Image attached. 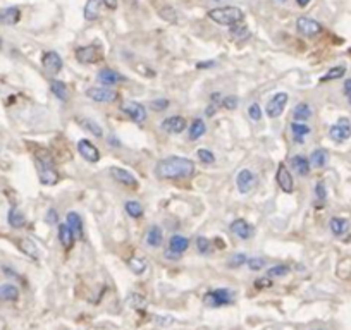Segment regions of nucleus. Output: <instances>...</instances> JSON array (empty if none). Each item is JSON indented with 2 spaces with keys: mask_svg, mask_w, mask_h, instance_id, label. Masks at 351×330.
<instances>
[{
  "mask_svg": "<svg viewBox=\"0 0 351 330\" xmlns=\"http://www.w3.org/2000/svg\"><path fill=\"white\" fill-rule=\"evenodd\" d=\"M195 174V162L186 157H167L155 165V175L159 179H186Z\"/></svg>",
  "mask_w": 351,
  "mask_h": 330,
  "instance_id": "f257e3e1",
  "label": "nucleus"
},
{
  "mask_svg": "<svg viewBox=\"0 0 351 330\" xmlns=\"http://www.w3.org/2000/svg\"><path fill=\"white\" fill-rule=\"evenodd\" d=\"M36 170H38V177L40 182L43 186H54L59 182V172L54 165V160H52L50 153L47 150H40L36 153Z\"/></svg>",
  "mask_w": 351,
  "mask_h": 330,
  "instance_id": "f03ea898",
  "label": "nucleus"
},
{
  "mask_svg": "<svg viewBox=\"0 0 351 330\" xmlns=\"http://www.w3.org/2000/svg\"><path fill=\"white\" fill-rule=\"evenodd\" d=\"M208 17H210L214 22L222 26H236L241 24L243 19H245V14L240 7H219V9H212L208 12Z\"/></svg>",
  "mask_w": 351,
  "mask_h": 330,
  "instance_id": "7ed1b4c3",
  "label": "nucleus"
},
{
  "mask_svg": "<svg viewBox=\"0 0 351 330\" xmlns=\"http://www.w3.org/2000/svg\"><path fill=\"white\" fill-rule=\"evenodd\" d=\"M234 292L227 287H219L212 289L203 296V305L208 308H220V306H227L234 303Z\"/></svg>",
  "mask_w": 351,
  "mask_h": 330,
  "instance_id": "20e7f679",
  "label": "nucleus"
},
{
  "mask_svg": "<svg viewBox=\"0 0 351 330\" xmlns=\"http://www.w3.org/2000/svg\"><path fill=\"white\" fill-rule=\"evenodd\" d=\"M103 57V52L100 45H88V47H80L76 50V61L85 66L100 62Z\"/></svg>",
  "mask_w": 351,
  "mask_h": 330,
  "instance_id": "39448f33",
  "label": "nucleus"
},
{
  "mask_svg": "<svg viewBox=\"0 0 351 330\" xmlns=\"http://www.w3.org/2000/svg\"><path fill=\"white\" fill-rule=\"evenodd\" d=\"M87 96L93 102L110 103L119 98V93L115 89L109 88V86H91V88L87 89Z\"/></svg>",
  "mask_w": 351,
  "mask_h": 330,
  "instance_id": "423d86ee",
  "label": "nucleus"
},
{
  "mask_svg": "<svg viewBox=\"0 0 351 330\" xmlns=\"http://www.w3.org/2000/svg\"><path fill=\"white\" fill-rule=\"evenodd\" d=\"M121 110L136 124H143L145 121H147V108H145L140 102L126 100V102H122V105H121Z\"/></svg>",
  "mask_w": 351,
  "mask_h": 330,
  "instance_id": "0eeeda50",
  "label": "nucleus"
},
{
  "mask_svg": "<svg viewBox=\"0 0 351 330\" xmlns=\"http://www.w3.org/2000/svg\"><path fill=\"white\" fill-rule=\"evenodd\" d=\"M287 100H289V95L284 91L281 93H275L274 96H272V100H268L267 107H265V112H267V115L270 119H277L282 115V112H284L286 108V103Z\"/></svg>",
  "mask_w": 351,
  "mask_h": 330,
  "instance_id": "6e6552de",
  "label": "nucleus"
},
{
  "mask_svg": "<svg viewBox=\"0 0 351 330\" xmlns=\"http://www.w3.org/2000/svg\"><path fill=\"white\" fill-rule=\"evenodd\" d=\"M329 136H331L332 141H336V143H343V141L348 140V138L351 136L350 119H346V117L339 119V121L329 129Z\"/></svg>",
  "mask_w": 351,
  "mask_h": 330,
  "instance_id": "1a4fd4ad",
  "label": "nucleus"
},
{
  "mask_svg": "<svg viewBox=\"0 0 351 330\" xmlns=\"http://www.w3.org/2000/svg\"><path fill=\"white\" fill-rule=\"evenodd\" d=\"M109 174L112 175V179H114L115 182H119V184L129 187V189H136V187H138L136 175H133L131 172L126 170V168H122V167H110L109 168Z\"/></svg>",
  "mask_w": 351,
  "mask_h": 330,
  "instance_id": "9d476101",
  "label": "nucleus"
},
{
  "mask_svg": "<svg viewBox=\"0 0 351 330\" xmlns=\"http://www.w3.org/2000/svg\"><path fill=\"white\" fill-rule=\"evenodd\" d=\"M236 186H238V189H240L241 194L252 193V191L255 189V186H257V175L253 174L250 168H243V170H240V174H238V177H236Z\"/></svg>",
  "mask_w": 351,
  "mask_h": 330,
  "instance_id": "9b49d317",
  "label": "nucleus"
},
{
  "mask_svg": "<svg viewBox=\"0 0 351 330\" xmlns=\"http://www.w3.org/2000/svg\"><path fill=\"white\" fill-rule=\"evenodd\" d=\"M78 152H80V155L89 164H96L100 160V150L88 140L78 141Z\"/></svg>",
  "mask_w": 351,
  "mask_h": 330,
  "instance_id": "f8f14e48",
  "label": "nucleus"
},
{
  "mask_svg": "<svg viewBox=\"0 0 351 330\" xmlns=\"http://www.w3.org/2000/svg\"><path fill=\"white\" fill-rule=\"evenodd\" d=\"M296 29L303 36H308V38H312V36H317L320 31H322V26H320V22L310 19V17H298Z\"/></svg>",
  "mask_w": 351,
  "mask_h": 330,
  "instance_id": "ddd939ff",
  "label": "nucleus"
},
{
  "mask_svg": "<svg viewBox=\"0 0 351 330\" xmlns=\"http://www.w3.org/2000/svg\"><path fill=\"white\" fill-rule=\"evenodd\" d=\"M160 127L169 134H179L186 129V119L181 117V115H171V117L164 119Z\"/></svg>",
  "mask_w": 351,
  "mask_h": 330,
  "instance_id": "4468645a",
  "label": "nucleus"
},
{
  "mask_svg": "<svg viewBox=\"0 0 351 330\" xmlns=\"http://www.w3.org/2000/svg\"><path fill=\"white\" fill-rule=\"evenodd\" d=\"M231 232L234 236H238L240 239H252L253 234H255V227L250 222L243 219H236L233 224H231Z\"/></svg>",
  "mask_w": 351,
  "mask_h": 330,
  "instance_id": "2eb2a0df",
  "label": "nucleus"
},
{
  "mask_svg": "<svg viewBox=\"0 0 351 330\" xmlns=\"http://www.w3.org/2000/svg\"><path fill=\"white\" fill-rule=\"evenodd\" d=\"M275 179H277V184H279V187H281L282 191H284V193H293L294 182H293V177H291L289 168H287L284 164H281L277 167V174H275Z\"/></svg>",
  "mask_w": 351,
  "mask_h": 330,
  "instance_id": "dca6fc26",
  "label": "nucleus"
},
{
  "mask_svg": "<svg viewBox=\"0 0 351 330\" xmlns=\"http://www.w3.org/2000/svg\"><path fill=\"white\" fill-rule=\"evenodd\" d=\"M42 64H43L45 71H48V73H52V74H59L62 69V59L57 52H45Z\"/></svg>",
  "mask_w": 351,
  "mask_h": 330,
  "instance_id": "f3484780",
  "label": "nucleus"
},
{
  "mask_svg": "<svg viewBox=\"0 0 351 330\" xmlns=\"http://www.w3.org/2000/svg\"><path fill=\"white\" fill-rule=\"evenodd\" d=\"M96 80H98V82H102V86H109L110 88V86H115L121 81H124V76H121L117 71L110 69V67H105V69H102L98 73Z\"/></svg>",
  "mask_w": 351,
  "mask_h": 330,
  "instance_id": "a211bd4d",
  "label": "nucleus"
},
{
  "mask_svg": "<svg viewBox=\"0 0 351 330\" xmlns=\"http://www.w3.org/2000/svg\"><path fill=\"white\" fill-rule=\"evenodd\" d=\"M66 224L69 226L71 231H73L74 238H80V239L83 238L85 229H83V220H81L80 213L69 212V213H67V217H66Z\"/></svg>",
  "mask_w": 351,
  "mask_h": 330,
  "instance_id": "6ab92c4d",
  "label": "nucleus"
},
{
  "mask_svg": "<svg viewBox=\"0 0 351 330\" xmlns=\"http://www.w3.org/2000/svg\"><path fill=\"white\" fill-rule=\"evenodd\" d=\"M188 248H189V239L188 238H184V236H179V234L171 236L169 248H167L169 251H173V253H176V254H179V256H181V254L184 253Z\"/></svg>",
  "mask_w": 351,
  "mask_h": 330,
  "instance_id": "aec40b11",
  "label": "nucleus"
},
{
  "mask_svg": "<svg viewBox=\"0 0 351 330\" xmlns=\"http://www.w3.org/2000/svg\"><path fill=\"white\" fill-rule=\"evenodd\" d=\"M21 19V10L17 7H7L0 10V24L12 26Z\"/></svg>",
  "mask_w": 351,
  "mask_h": 330,
  "instance_id": "412c9836",
  "label": "nucleus"
},
{
  "mask_svg": "<svg viewBox=\"0 0 351 330\" xmlns=\"http://www.w3.org/2000/svg\"><path fill=\"white\" fill-rule=\"evenodd\" d=\"M291 168H293L294 172H296L298 175H308L310 174V162H308V159L307 157H303V155H294L293 159H291Z\"/></svg>",
  "mask_w": 351,
  "mask_h": 330,
  "instance_id": "4be33fe9",
  "label": "nucleus"
},
{
  "mask_svg": "<svg viewBox=\"0 0 351 330\" xmlns=\"http://www.w3.org/2000/svg\"><path fill=\"white\" fill-rule=\"evenodd\" d=\"M162 243H164L162 229H160L159 226H152L147 232V245L150 248H154V249H157V248L162 246Z\"/></svg>",
  "mask_w": 351,
  "mask_h": 330,
  "instance_id": "5701e85b",
  "label": "nucleus"
},
{
  "mask_svg": "<svg viewBox=\"0 0 351 330\" xmlns=\"http://www.w3.org/2000/svg\"><path fill=\"white\" fill-rule=\"evenodd\" d=\"M291 133H293L294 143H305V136L310 134V127L303 122L293 121L291 122Z\"/></svg>",
  "mask_w": 351,
  "mask_h": 330,
  "instance_id": "b1692460",
  "label": "nucleus"
},
{
  "mask_svg": "<svg viewBox=\"0 0 351 330\" xmlns=\"http://www.w3.org/2000/svg\"><path fill=\"white\" fill-rule=\"evenodd\" d=\"M7 220H9V226L14 229H22L26 226V217L24 213L21 212L17 206H12L9 210V215H7Z\"/></svg>",
  "mask_w": 351,
  "mask_h": 330,
  "instance_id": "393cba45",
  "label": "nucleus"
},
{
  "mask_svg": "<svg viewBox=\"0 0 351 330\" xmlns=\"http://www.w3.org/2000/svg\"><path fill=\"white\" fill-rule=\"evenodd\" d=\"M74 234L73 231L69 229L67 224H61L59 226V241H61V245L66 248V249H71V248L74 246Z\"/></svg>",
  "mask_w": 351,
  "mask_h": 330,
  "instance_id": "a878e982",
  "label": "nucleus"
},
{
  "mask_svg": "<svg viewBox=\"0 0 351 330\" xmlns=\"http://www.w3.org/2000/svg\"><path fill=\"white\" fill-rule=\"evenodd\" d=\"M205 131H207V126H205L203 119H200V117L193 119V122L189 124V140L191 141L200 140V138L205 134Z\"/></svg>",
  "mask_w": 351,
  "mask_h": 330,
  "instance_id": "bb28decb",
  "label": "nucleus"
},
{
  "mask_svg": "<svg viewBox=\"0 0 351 330\" xmlns=\"http://www.w3.org/2000/svg\"><path fill=\"white\" fill-rule=\"evenodd\" d=\"M329 227H331V231H332V234L334 236H343V234L348 232L350 222L346 219H341V217H332Z\"/></svg>",
  "mask_w": 351,
  "mask_h": 330,
  "instance_id": "cd10ccee",
  "label": "nucleus"
},
{
  "mask_svg": "<svg viewBox=\"0 0 351 330\" xmlns=\"http://www.w3.org/2000/svg\"><path fill=\"white\" fill-rule=\"evenodd\" d=\"M100 5H102V0H87V5H85V19L95 21L100 14Z\"/></svg>",
  "mask_w": 351,
  "mask_h": 330,
  "instance_id": "c85d7f7f",
  "label": "nucleus"
},
{
  "mask_svg": "<svg viewBox=\"0 0 351 330\" xmlns=\"http://www.w3.org/2000/svg\"><path fill=\"white\" fill-rule=\"evenodd\" d=\"M293 117H294V121H298V122H305V121H308L310 117H312V107H310L308 103H298L296 107H294V110H293Z\"/></svg>",
  "mask_w": 351,
  "mask_h": 330,
  "instance_id": "c756f323",
  "label": "nucleus"
},
{
  "mask_svg": "<svg viewBox=\"0 0 351 330\" xmlns=\"http://www.w3.org/2000/svg\"><path fill=\"white\" fill-rule=\"evenodd\" d=\"M0 299H3V301H17L19 299V291L12 284H3V286H0Z\"/></svg>",
  "mask_w": 351,
  "mask_h": 330,
  "instance_id": "7c9ffc66",
  "label": "nucleus"
},
{
  "mask_svg": "<svg viewBox=\"0 0 351 330\" xmlns=\"http://www.w3.org/2000/svg\"><path fill=\"white\" fill-rule=\"evenodd\" d=\"M50 89L59 100H62V102H66V100L69 98V91H67L66 82H62L59 80H52L50 81Z\"/></svg>",
  "mask_w": 351,
  "mask_h": 330,
  "instance_id": "2f4dec72",
  "label": "nucleus"
},
{
  "mask_svg": "<svg viewBox=\"0 0 351 330\" xmlns=\"http://www.w3.org/2000/svg\"><path fill=\"white\" fill-rule=\"evenodd\" d=\"M327 160H329V155L324 148H317L315 152L312 153V165L317 168H322L327 165Z\"/></svg>",
  "mask_w": 351,
  "mask_h": 330,
  "instance_id": "473e14b6",
  "label": "nucleus"
},
{
  "mask_svg": "<svg viewBox=\"0 0 351 330\" xmlns=\"http://www.w3.org/2000/svg\"><path fill=\"white\" fill-rule=\"evenodd\" d=\"M124 210H126V213L134 220L143 217V206H141V203H138V201H126Z\"/></svg>",
  "mask_w": 351,
  "mask_h": 330,
  "instance_id": "72a5a7b5",
  "label": "nucleus"
},
{
  "mask_svg": "<svg viewBox=\"0 0 351 330\" xmlns=\"http://www.w3.org/2000/svg\"><path fill=\"white\" fill-rule=\"evenodd\" d=\"M128 267L131 268V272H134V275H141V273H145V270H147L148 265L143 258L133 256L128 260Z\"/></svg>",
  "mask_w": 351,
  "mask_h": 330,
  "instance_id": "f704fd0d",
  "label": "nucleus"
},
{
  "mask_svg": "<svg viewBox=\"0 0 351 330\" xmlns=\"http://www.w3.org/2000/svg\"><path fill=\"white\" fill-rule=\"evenodd\" d=\"M81 126H83L89 134H93L95 138L103 136V129L100 127V124H96L95 121H91V119H81Z\"/></svg>",
  "mask_w": 351,
  "mask_h": 330,
  "instance_id": "c9c22d12",
  "label": "nucleus"
},
{
  "mask_svg": "<svg viewBox=\"0 0 351 330\" xmlns=\"http://www.w3.org/2000/svg\"><path fill=\"white\" fill-rule=\"evenodd\" d=\"M17 245H19V248H21V251H24L26 254H28V256H31V258H38V251H36V245L35 243L31 241V239H19V241H17Z\"/></svg>",
  "mask_w": 351,
  "mask_h": 330,
  "instance_id": "e433bc0d",
  "label": "nucleus"
},
{
  "mask_svg": "<svg viewBox=\"0 0 351 330\" xmlns=\"http://www.w3.org/2000/svg\"><path fill=\"white\" fill-rule=\"evenodd\" d=\"M346 73V69L343 66H338V67H332L329 69V73L326 74V76H322V80L320 82H326V81H334V80H339V78H343Z\"/></svg>",
  "mask_w": 351,
  "mask_h": 330,
  "instance_id": "4c0bfd02",
  "label": "nucleus"
},
{
  "mask_svg": "<svg viewBox=\"0 0 351 330\" xmlns=\"http://www.w3.org/2000/svg\"><path fill=\"white\" fill-rule=\"evenodd\" d=\"M196 155H198V160H200V162L203 164V165H212V164H215V155L210 152V150H207V148H198Z\"/></svg>",
  "mask_w": 351,
  "mask_h": 330,
  "instance_id": "58836bf2",
  "label": "nucleus"
},
{
  "mask_svg": "<svg viewBox=\"0 0 351 330\" xmlns=\"http://www.w3.org/2000/svg\"><path fill=\"white\" fill-rule=\"evenodd\" d=\"M128 303H129V306L134 310H141V308H145L147 306V299H145V296H141V294H129L128 296Z\"/></svg>",
  "mask_w": 351,
  "mask_h": 330,
  "instance_id": "ea45409f",
  "label": "nucleus"
},
{
  "mask_svg": "<svg viewBox=\"0 0 351 330\" xmlns=\"http://www.w3.org/2000/svg\"><path fill=\"white\" fill-rule=\"evenodd\" d=\"M287 273H289V267H286V265H274V267H270L267 270V277H270V279L286 277Z\"/></svg>",
  "mask_w": 351,
  "mask_h": 330,
  "instance_id": "a19ab883",
  "label": "nucleus"
},
{
  "mask_svg": "<svg viewBox=\"0 0 351 330\" xmlns=\"http://www.w3.org/2000/svg\"><path fill=\"white\" fill-rule=\"evenodd\" d=\"M246 261H248V256H246L245 253H236L227 260V267L238 268V267H241V265H245Z\"/></svg>",
  "mask_w": 351,
  "mask_h": 330,
  "instance_id": "79ce46f5",
  "label": "nucleus"
},
{
  "mask_svg": "<svg viewBox=\"0 0 351 330\" xmlns=\"http://www.w3.org/2000/svg\"><path fill=\"white\" fill-rule=\"evenodd\" d=\"M196 249H198V253H201V254H208L212 251L210 241H208L207 238H203V236H198L196 238Z\"/></svg>",
  "mask_w": 351,
  "mask_h": 330,
  "instance_id": "37998d69",
  "label": "nucleus"
},
{
  "mask_svg": "<svg viewBox=\"0 0 351 330\" xmlns=\"http://www.w3.org/2000/svg\"><path fill=\"white\" fill-rule=\"evenodd\" d=\"M248 115H250V119L252 121H255V122H259V121H262V108H260V105L259 103H252L248 107Z\"/></svg>",
  "mask_w": 351,
  "mask_h": 330,
  "instance_id": "c03bdc74",
  "label": "nucleus"
},
{
  "mask_svg": "<svg viewBox=\"0 0 351 330\" xmlns=\"http://www.w3.org/2000/svg\"><path fill=\"white\" fill-rule=\"evenodd\" d=\"M167 107H169V100H166V98H157V100H152L150 102V108L154 112H164Z\"/></svg>",
  "mask_w": 351,
  "mask_h": 330,
  "instance_id": "a18cd8bd",
  "label": "nucleus"
},
{
  "mask_svg": "<svg viewBox=\"0 0 351 330\" xmlns=\"http://www.w3.org/2000/svg\"><path fill=\"white\" fill-rule=\"evenodd\" d=\"M246 265H248V268L253 270V272H259V270H262L265 267V260L263 258H248Z\"/></svg>",
  "mask_w": 351,
  "mask_h": 330,
  "instance_id": "49530a36",
  "label": "nucleus"
},
{
  "mask_svg": "<svg viewBox=\"0 0 351 330\" xmlns=\"http://www.w3.org/2000/svg\"><path fill=\"white\" fill-rule=\"evenodd\" d=\"M272 286H274V279H270V277H267V275H263V277H260V279L255 280V287L260 289V291H263V289H268V287H272Z\"/></svg>",
  "mask_w": 351,
  "mask_h": 330,
  "instance_id": "de8ad7c7",
  "label": "nucleus"
},
{
  "mask_svg": "<svg viewBox=\"0 0 351 330\" xmlns=\"http://www.w3.org/2000/svg\"><path fill=\"white\" fill-rule=\"evenodd\" d=\"M238 103H240L238 96H226V98L222 100V107L226 108V110H236Z\"/></svg>",
  "mask_w": 351,
  "mask_h": 330,
  "instance_id": "09e8293b",
  "label": "nucleus"
},
{
  "mask_svg": "<svg viewBox=\"0 0 351 330\" xmlns=\"http://www.w3.org/2000/svg\"><path fill=\"white\" fill-rule=\"evenodd\" d=\"M231 33H233V36H238V38H245V36H248V29H246V26L243 24H236V26H231Z\"/></svg>",
  "mask_w": 351,
  "mask_h": 330,
  "instance_id": "8fccbe9b",
  "label": "nucleus"
},
{
  "mask_svg": "<svg viewBox=\"0 0 351 330\" xmlns=\"http://www.w3.org/2000/svg\"><path fill=\"white\" fill-rule=\"evenodd\" d=\"M315 196H317V200H319V201H324V200H326V198H327L326 184H324L322 181L317 182V186H315Z\"/></svg>",
  "mask_w": 351,
  "mask_h": 330,
  "instance_id": "3c124183",
  "label": "nucleus"
},
{
  "mask_svg": "<svg viewBox=\"0 0 351 330\" xmlns=\"http://www.w3.org/2000/svg\"><path fill=\"white\" fill-rule=\"evenodd\" d=\"M171 14H176V10L173 9V7H164V9L160 10V16H162L164 19H167L169 22H174L176 16H171Z\"/></svg>",
  "mask_w": 351,
  "mask_h": 330,
  "instance_id": "603ef678",
  "label": "nucleus"
},
{
  "mask_svg": "<svg viewBox=\"0 0 351 330\" xmlns=\"http://www.w3.org/2000/svg\"><path fill=\"white\" fill-rule=\"evenodd\" d=\"M45 220H47V224H55L59 220V217H57V212H55L54 208H50L47 212V215H45Z\"/></svg>",
  "mask_w": 351,
  "mask_h": 330,
  "instance_id": "864d4df0",
  "label": "nucleus"
},
{
  "mask_svg": "<svg viewBox=\"0 0 351 330\" xmlns=\"http://www.w3.org/2000/svg\"><path fill=\"white\" fill-rule=\"evenodd\" d=\"M345 95L346 98H348V103L351 105V80L345 81Z\"/></svg>",
  "mask_w": 351,
  "mask_h": 330,
  "instance_id": "5fc2aeb1",
  "label": "nucleus"
},
{
  "mask_svg": "<svg viewBox=\"0 0 351 330\" xmlns=\"http://www.w3.org/2000/svg\"><path fill=\"white\" fill-rule=\"evenodd\" d=\"M102 3L110 10H115L117 9V0H102Z\"/></svg>",
  "mask_w": 351,
  "mask_h": 330,
  "instance_id": "6e6d98bb",
  "label": "nucleus"
},
{
  "mask_svg": "<svg viewBox=\"0 0 351 330\" xmlns=\"http://www.w3.org/2000/svg\"><path fill=\"white\" fill-rule=\"evenodd\" d=\"M215 62L214 61H207V62H198L196 69H208V67H214Z\"/></svg>",
  "mask_w": 351,
  "mask_h": 330,
  "instance_id": "4d7b16f0",
  "label": "nucleus"
},
{
  "mask_svg": "<svg viewBox=\"0 0 351 330\" xmlns=\"http://www.w3.org/2000/svg\"><path fill=\"white\" fill-rule=\"evenodd\" d=\"M219 105H215V103H212V105H208V108H207V115L208 117H212V115L215 114V108H217Z\"/></svg>",
  "mask_w": 351,
  "mask_h": 330,
  "instance_id": "13d9d810",
  "label": "nucleus"
},
{
  "mask_svg": "<svg viewBox=\"0 0 351 330\" xmlns=\"http://www.w3.org/2000/svg\"><path fill=\"white\" fill-rule=\"evenodd\" d=\"M210 100H212V103L219 105V103H220V93H212V95H210Z\"/></svg>",
  "mask_w": 351,
  "mask_h": 330,
  "instance_id": "bf43d9fd",
  "label": "nucleus"
},
{
  "mask_svg": "<svg viewBox=\"0 0 351 330\" xmlns=\"http://www.w3.org/2000/svg\"><path fill=\"white\" fill-rule=\"evenodd\" d=\"M296 3H298L300 7H307L308 3H310V0H296Z\"/></svg>",
  "mask_w": 351,
  "mask_h": 330,
  "instance_id": "052dcab7",
  "label": "nucleus"
},
{
  "mask_svg": "<svg viewBox=\"0 0 351 330\" xmlns=\"http://www.w3.org/2000/svg\"><path fill=\"white\" fill-rule=\"evenodd\" d=\"M0 48H2V38H0Z\"/></svg>",
  "mask_w": 351,
  "mask_h": 330,
  "instance_id": "680f3d73",
  "label": "nucleus"
}]
</instances>
